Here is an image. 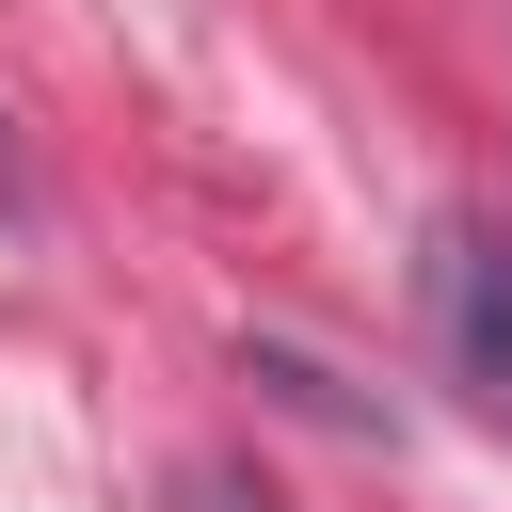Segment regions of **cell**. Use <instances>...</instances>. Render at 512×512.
Listing matches in <instances>:
<instances>
[{"label": "cell", "mask_w": 512, "mask_h": 512, "mask_svg": "<svg viewBox=\"0 0 512 512\" xmlns=\"http://www.w3.org/2000/svg\"><path fill=\"white\" fill-rule=\"evenodd\" d=\"M432 304H448V352H464V384L512 416V224H448V256H432Z\"/></svg>", "instance_id": "6da1fadb"}, {"label": "cell", "mask_w": 512, "mask_h": 512, "mask_svg": "<svg viewBox=\"0 0 512 512\" xmlns=\"http://www.w3.org/2000/svg\"><path fill=\"white\" fill-rule=\"evenodd\" d=\"M0 208H32V192H16V160H0Z\"/></svg>", "instance_id": "7a4b0ae2"}]
</instances>
